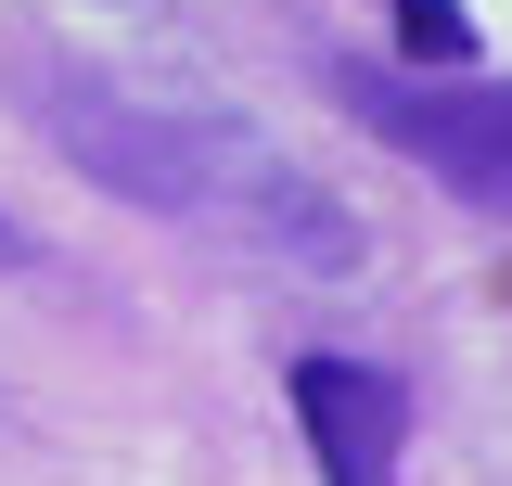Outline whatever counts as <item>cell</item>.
<instances>
[{"label": "cell", "instance_id": "obj_1", "mask_svg": "<svg viewBox=\"0 0 512 486\" xmlns=\"http://www.w3.org/2000/svg\"><path fill=\"white\" fill-rule=\"evenodd\" d=\"M26 116H39V141L77 180H103L141 218H205V231H244L269 256H295V269H346L359 256V218L308 167H282L269 141H244L205 103H141V90H103V77H39Z\"/></svg>", "mask_w": 512, "mask_h": 486}, {"label": "cell", "instance_id": "obj_2", "mask_svg": "<svg viewBox=\"0 0 512 486\" xmlns=\"http://www.w3.org/2000/svg\"><path fill=\"white\" fill-rule=\"evenodd\" d=\"M333 90H346V116L397 141L423 180H448L474 218H500L512 231V77H384V64H333Z\"/></svg>", "mask_w": 512, "mask_h": 486}, {"label": "cell", "instance_id": "obj_3", "mask_svg": "<svg viewBox=\"0 0 512 486\" xmlns=\"http://www.w3.org/2000/svg\"><path fill=\"white\" fill-rule=\"evenodd\" d=\"M282 397H295V435H308L320 486H397V448H410V397L384 384L372 359H295L282 371Z\"/></svg>", "mask_w": 512, "mask_h": 486}, {"label": "cell", "instance_id": "obj_4", "mask_svg": "<svg viewBox=\"0 0 512 486\" xmlns=\"http://www.w3.org/2000/svg\"><path fill=\"white\" fill-rule=\"evenodd\" d=\"M384 52H397V64H461V52H474V26H461V13H436V0H410V13L384 26Z\"/></svg>", "mask_w": 512, "mask_h": 486}, {"label": "cell", "instance_id": "obj_5", "mask_svg": "<svg viewBox=\"0 0 512 486\" xmlns=\"http://www.w3.org/2000/svg\"><path fill=\"white\" fill-rule=\"evenodd\" d=\"M26 256H39V243H26V231H13V218H0V269H26Z\"/></svg>", "mask_w": 512, "mask_h": 486}]
</instances>
